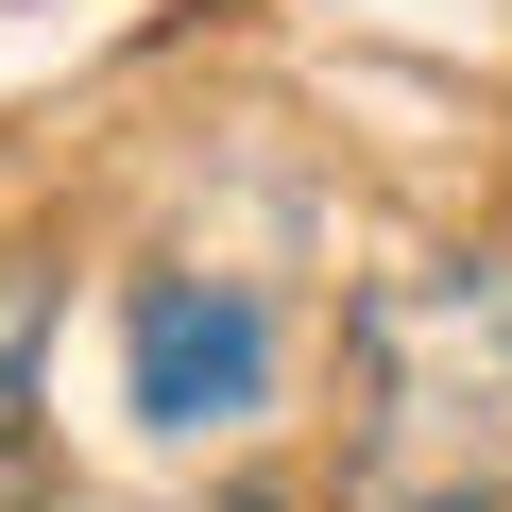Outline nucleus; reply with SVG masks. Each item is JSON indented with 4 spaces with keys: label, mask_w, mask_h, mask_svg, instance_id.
I'll return each instance as SVG.
<instances>
[{
    "label": "nucleus",
    "mask_w": 512,
    "mask_h": 512,
    "mask_svg": "<svg viewBox=\"0 0 512 512\" xmlns=\"http://www.w3.org/2000/svg\"><path fill=\"white\" fill-rule=\"evenodd\" d=\"M342 512H512V256H427L359 308Z\"/></svg>",
    "instance_id": "obj_1"
},
{
    "label": "nucleus",
    "mask_w": 512,
    "mask_h": 512,
    "mask_svg": "<svg viewBox=\"0 0 512 512\" xmlns=\"http://www.w3.org/2000/svg\"><path fill=\"white\" fill-rule=\"evenodd\" d=\"M120 359H137V427L205 444V427H239L256 393H274V308H256L239 274H137Z\"/></svg>",
    "instance_id": "obj_2"
},
{
    "label": "nucleus",
    "mask_w": 512,
    "mask_h": 512,
    "mask_svg": "<svg viewBox=\"0 0 512 512\" xmlns=\"http://www.w3.org/2000/svg\"><path fill=\"white\" fill-rule=\"evenodd\" d=\"M35 359H52V291L0 256V427H35Z\"/></svg>",
    "instance_id": "obj_3"
},
{
    "label": "nucleus",
    "mask_w": 512,
    "mask_h": 512,
    "mask_svg": "<svg viewBox=\"0 0 512 512\" xmlns=\"http://www.w3.org/2000/svg\"><path fill=\"white\" fill-rule=\"evenodd\" d=\"M0 512H52V461H35V427H0Z\"/></svg>",
    "instance_id": "obj_4"
},
{
    "label": "nucleus",
    "mask_w": 512,
    "mask_h": 512,
    "mask_svg": "<svg viewBox=\"0 0 512 512\" xmlns=\"http://www.w3.org/2000/svg\"><path fill=\"white\" fill-rule=\"evenodd\" d=\"M239 512H291V495H274V478H256V495H239Z\"/></svg>",
    "instance_id": "obj_5"
}]
</instances>
